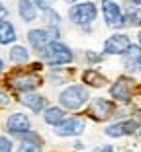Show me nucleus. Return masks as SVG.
Listing matches in <instances>:
<instances>
[{
	"label": "nucleus",
	"instance_id": "423d86ee",
	"mask_svg": "<svg viewBox=\"0 0 141 152\" xmlns=\"http://www.w3.org/2000/svg\"><path fill=\"white\" fill-rule=\"evenodd\" d=\"M135 86L137 82L131 76H120L118 80L110 86V96L118 103H129L133 99V94H135Z\"/></svg>",
	"mask_w": 141,
	"mask_h": 152
},
{
	"label": "nucleus",
	"instance_id": "dca6fc26",
	"mask_svg": "<svg viewBox=\"0 0 141 152\" xmlns=\"http://www.w3.org/2000/svg\"><path fill=\"white\" fill-rule=\"evenodd\" d=\"M18 16L20 20H22L24 23H32L37 20V16H39V10H37V6L33 4V0H18Z\"/></svg>",
	"mask_w": 141,
	"mask_h": 152
},
{
	"label": "nucleus",
	"instance_id": "7c9ffc66",
	"mask_svg": "<svg viewBox=\"0 0 141 152\" xmlns=\"http://www.w3.org/2000/svg\"><path fill=\"white\" fill-rule=\"evenodd\" d=\"M67 4H75V2H80V0H65Z\"/></svg>",
	"mask_w": 141,
	"mask_h": 152
},
{
	"label": "nucleus",
	"instance_id": "c85d7f7f",
	"mask_svg": "<svg viewBox=\"0 0 141 152\" xmlns=\"http://www.w3.org/2000/svg\"><path fill=\"white\" fill-rule=\"evenodd\" d=\"M4 70H6V64H4V58L0 57V76L4 74Z\"/></svg>",
	"mask_w": 141,
	"mask_h": 152
},
{
	"label": "nucleus",
	"instance_id": "c756f323",
	"mask_svg": "<svg viewBox=\"0 0 141 152\" xmlns=\"http://www.w3.org/2000/svg\"><path fill=\"white\" fill-rule=\"evenodd\" d=\"M129 2H131L133 6H141V0H129Z\"/></svg>",
	"mask_w": 141,
	"mask_h": 152
},
{
	"label": "nucleus",
	"instance_id": "f8f14e48",
	"mask_svg": "<svg viewBox=\"0 0 141 152\" xmlns=\"http://www.w3.org/2000/svg\"><path fill=\"white\" fill-rule=\"evenodd\" d=\"M20 103H22L24 107L30 109L33 115H39V113H43V109L49 105V103H47V98H45L43 94H37V90L20 94Z\"/></svg>",
	"mask_w": 141,
	"mask_h": 152
},
{
	"label": "nucleus",
	"instance_id": "f03ea898",
	"mask_svg": "<svg viewBox=\"0 0 141 152\" xmlns=\"http://www.w3.org/2000/svg\"><path fill=\"white\" fill-rule=\"evenodd\" d=\"M90 102V92L84 84H71L59 92V105L67 111H78Z\"/></svg>",
	"mask_w": 141,
	"mask_h": 152
},
{
	"label": "nucleus",
	"instance_id": "4468645a",
	"mask_svg": "<svg viewBox=\"0 0 141 152\" xmlns=\"http://www.w3.org/2000/svg\"><path fill=\"white\" fill-rule=\"evenodd\" d=\"M49 41H53V39H51L47 27H33V29L27 31V43H30V47H32L35 53H39Z\"/></svg>",
	"mask_w": 141,
	"mask_h": 152
},
{
	"label": "nucleus",
	"instance_id": "6ab92c4d",
	"mask_svg": "<svg viewBox=\"0 0 141 152\" xmlns=\"http://www.w3.org/2000/svg\"><path fill=\"white\" fill-rule=\"evenodd\" d=\"M18 39V31L8 18L0 20V45H12Z\"/></svg>",
	"mask_w": 141,
	"mask_h": 152
},
{
	"label": "nucleus",
	"instance_id": "1a4fd4ad",
	"mask_svg": "<svg viewBox=\"0 0 141 152\" xmlns=\"http://www.w3.org/2000/svg\"><path fill=\"white\" fill-rule=\"evenodd\" d=\"M84 131H86V119L80 115L67 117L61 125L55 127V134L57 137H65V139H69V137H80Z\"/></svg>",
	"mask_w": 141,
	"mask_h": 152
},
{
	"label": "nucleus",
	"instance_id": "b1692460",
	"mask_svg": "<svg viewBox=\"0 0 141 152\" xmlns=\"http://www.w3.org/2000/svg\"><path fill=\"white\" fill-rule=\"evenodd\" d=\"M55 2H57V0H33V4H35V6H37V10H41V12H43V10L53 8Z\"/></svg>",
	"mask_w": 141,
	"mask_h": 152
},
{
	"label": "nucleus",
	"instance_id": "bb28decb",
	"mask_svg": "<svg viewBox=\"0 0 141 152\" xmlns=\"http://www.w3.org/2000/svg\"><path fill=\"white\" fill-rule=\"evenodd\" d=\"M4 18H8V8H6V4L0 0V20H4Z\"/></svg>",
	"mask_w": 141,
	"mask_h": 152
},
{
	"label": "nucleus",
	"instance_id": "a211bd4d",
	"mask_svg": "<svg viewBox=\"0 0 141 152\" xmlns=\"http://www.w3.org/2000/svg\"><path fill=\"white\" fill-rule=\"evenodd\" d=\"M80 78H82V84L90 86V88H104L108 84V78L100 70H96V68H86V70L82 72Z\"/></svg>",
	"mask_w": 141,
	"mask_h": 152
},
{
	"label": "nucleus",
	"instance_id": "393cba45",
	"mask_svg": "<svg viewBox=\"0 0 141 152\" xmlns=\"http://www.w3.org/2000/svg\"><path fill=\"white\" fill-rule=\"evenodd\" d=\"M10 103H12V98H10V96L6 94L4 90L0 88V109H6Z\"/></svg>",
	"mask_w": 141,
	"mask_h": 152
},
{
	"label": "nucleus",
	"instance_id": "4be33fe9",
	"mask_svg": "<svg viewBox=\"0 0 141 152\" xmlns=\"http://www.w3.org/2000/svg\"><path fill=\"white\" fill-rule=\"evenodd\" d=\"M106 55L102 53H94V51H84V58H86L88 64H100L102 61H104Z\"/></svg>",
	"mask_w": 141,
	"mask_h": 152
},
{
	"label": "nucleus",
	"instance_id": "5701e85b",
	"mask_svg": "<svg viewBox=\"0 0 141 152\" xmlns=\"http://www.w3.org/2000/svg\"><path fill=\"white\" fill-rule=\"evenodd\" d=\"M12 150H14L12 139H8L6 134H0V152H12Z\"/></svg>",
	"mask_w": 141,
	"mask_h": 152
},
{
	"label": "nucleus",
	"instance_id": "0eeeda50",
	"mask_svg": "<svg viewBox=\"0 0 141 152\" xmlns=\"http://www.w3.org/2000/svg\"><path fill=\"white\" fill-rule=\"evenodd\" d=\"M139 131V119H120L110 123L104 129V134L108 139H123V137H131V134H137Z\"/></svg>",
	"mask_w": 141,
	"mask_h": 152
},
{
	"label": "nucleus",
	"instance_id": "cd10ccee",
	"mask_svg": "<svg viewBox=\"0 0 141 152\" xmlns=\"http://www.w3.org/2000/svg\"><path fill=\"white\" fill-rule=\"evenodd\" d=\"M75 150H82V148H84V142H82V140H75Z\"/></svg>",
	"mask_w": 141,
	"mask_h": 152
},
{
	"label": "nucleus",
	"instance_id": "7ed1b4c3",
	"mask_svg": "<svg viewBox=\"0 0 141 152\" xmlns=\"http://www.w3.org/2000/svg\"><path fill=\"white\" fill-rule=\"evenodd\" d=\"M6 84L12 90H16L18 94L24 92H33V90L41 88L43 86V78L39 76V72L35 70H24V68H16L14 72H10L6 76Z\"/></svg>",
	"mask_w": 141,
	"mask_h": 152
},
{
	"label": "nucleus",
	"instance_id": "9b49d317",
	"mask_svg": "<svg viewBox=\"0 0 141 152\" xmlns=\"http://www.w3.org/2000/svg\"><path fill=\"white\" fill-rule=\"evenodd\" d=\"M129 45H131V39H129L128 33L116 31L104 41V55H118V57H122L128 51Z\"/></svg>",
	"mask_w": 141,
	"mask_h": 152
},
{
	"label": "nucleus",
	"instance_id": "2eb2a0df",
	"mask_svg": "<svg viewBox=\"0 0 141 152\" xmlns=\"http://www.w3.org/2000/svg\"><path fill=\"white\" fill-rule=\"evenodd\" d=\"M18 152H45L43 150V139L35 131H30L27 134H24L20 139Z\"/></svg>",
	"mask_w": 141,
	"mask_h": 152
},
{
	"label": "nucleus",
	"instance_id": "f257e3e1",
	"mask_svg": "<svg viewBox=\"0 0 141 152\" xmlns=\"http://www.w3.org/2000/svg\"><path fill=\"white\" fill-rule=\"evenodd\" d=\"M37 55L41 57V61H43L47 66H65V64H71L75 61L73 49H71L69 45H65L63 41H59V39L49 41Z\"/></svg>",
	"mask_w": 141,
	"mask_h": 152
},
{
	"label": "nucleus",
	"instance_id": "39448f33",
	"mask_svg": "<svg viewBox=\"0 0 141 152\" xmlns=\"http://www.w3.org/2000/svg\"><path fill=\"white\" fill-rule=\"evenodd\" d=\"M86 115H88V119L96 121V123H104V121L112 119V117L116 115L114 99H108V98H94V99H92L90 98Z\"/></svg>",
	"mask_w": 141,
	"mask_h": 152
},
{
	"label": "nucleus",
	"instance_id": "6e6552de",
	"mask_svg": "<svg viewBox=\"0 0 141 152\" xmlns=\"http://www.w3.org/2000/svg\"><path fill=\"white\" fill-rule=\"evenodd\" d=\"M6 131H8L12 137L22 139L24 134H27L32 131V119L22 111H14L6 117Z\"/></svg>",
	"mask_w": 141,
	"mask_h": 152
},
{
	"label": "nucleus",
	"instance_id": "2f4dec72",
	"mask_svg": "<svg viewBox=\"0 0 141 152\" xmlns=\"http://www.w3.org/2000/svg\"><path fill=\"white\" fill-rule=\"evenodd\" d=\"M137 43L141 45V29H139V33H137Z\"/></svg>",
	"mask_w": 141,
	"mask_h": 152
},
{
	"label": "nucleus",
	"instance_id": "f3484780",
	"mask_svg": "<svg viewBox=\"0 0 141 152\" xmlns=\"http://www.w3.org/2000/svg\"><path fill=\"white\" fill-rule=\"evenodd\" d=\"M65 119H67V109H63L61 105H47L43 109V121H45V125L53 127V129L61 125Z\"/></svg>",
	"mask_w": 141,
	"mask_h": 152
},
{
	"label": "nucleus",
	"instance_id": "ddd939ff",
	"mask_svg": "<svg viewBox=\"0 0 141 152\" xmlns=\"http://www.w3.org/2000/svg\"><path fill=\"white\" fill-rule=\"evenodd\" d=\"M122 64L123 68L128 72H131V74H135V72H141V45H129L128 51L122 55Z\"/></svg>",
	"mask_w": 141,
	"mask_h": 152
},
{
	"label": "nucleus",
	"instance_id": "20e7f679",
	"mask_svg": "<svg viewBox=\"0 0 141 152\" xmlns=\"http://www.w3.org/2000/svg\"><path fill=\"white\" fill-rule=\"evenodd\" d=\"M98 18V6L94 2H75L69 8V20L77 27H80L82 31H90L92 23Z\"/></svg>",
	"mask_w": 141,
	"mask_h": 152
},
{
	"label": "nucleus",
	"instance_id": "9d476101",
	"mask_svg": "<svg viewBox=\"0 0 141 152\" xmlns=\"http://www.w3.org/2000/svg\"><path fill=\"white\" fill-rule=\"evenodd\" d=\"M102 6V16H104V22L108 27H125L123 26V10L122 6L116 2V0H102L100 2Z\"/></svg>",
	"mask_w": 141,
	"mask_h": 152
},
{
	"label": "nucleus",
	"instance_id": "a878e982",
	"mask_svg": "<svg viewBox=\"0 0 141 152\" xmlns=\"http://www.w3.org/2000/svg\"><path fill=\"white\" fill-rule=\"evenodd\" d=\"M92 152H116V148L112 144H100V146L92 148Z\"/></svg>",
	"mask_w": 141,
	"mask_h": 152
},
{
	"label": "nucleus",
	"instance_id": "473e14b6",
	"mask_svg": "<svg viewBox=\"0 0 141 152\" xmlns=\"http://www.w3.org/2000/svg\"><path fill=\"white\" fill-rule=\"evenodd\" d=\"M123 152H133V150H131V148H125V150H123Z\"/></svg>",
	"mask_w": 141,
	"mask_h": 152
},
{
	"label": "nucleus",
	"instance_id": "412c9836",
	"mask_svg": "<svg viewBox=\"0 0 141 152\" xmlns=\"http://www.w3.org/2000/svg\"><path fill=\"white\" fill-rule=\"evenodd\" d=\"M43 22H45V26H61V14L55 8L43 10Z\"/></svg>",
	"mask_w": 141,
	"mask_h": 152
},
{
	"label": "nucleus",
	"instance_id": "72a5a7b5",
	"mask_svg": "<svg viewBox=\"0 0 141 152\" xmlns=\"http://www.w3.org/2000/svg\"><path fill=\"white\" fill-rule=\"evenodd\" d=\"M75 152H78V150H75Z\"/></svg>",
	"mask_w": 141,
	"mask_h": 152
},
{
	"label": "nucleus",
	"instance_id": "aec40b11",
	"mask_svg": "<svg viewBox=\"0 0 141 152\" xmlns=\"http://www.w3.org/2000/svg\"><path fill=\"white\" fill-rule=\"evenodd\" d=\"M8 58L14 64L22 66V64L30 63V51H27V47H24V45L12 43V47H10V51H8Z\"/></svg>",
	"mask_w": 141,
	"mask_h": 152
}]
</instances>
